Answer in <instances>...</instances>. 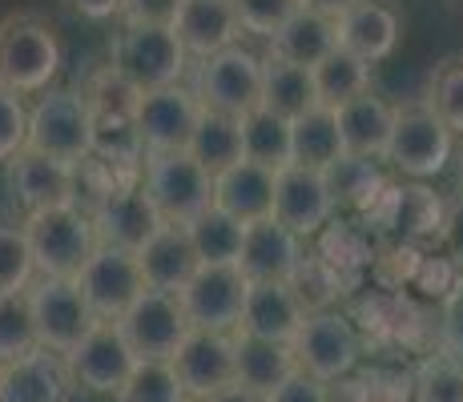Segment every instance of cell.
I'll list each match as a JSON object with an SVG mask.
<instances>
[{
    "instance_id": "1",
    "label": "cell",
    "mask_w": 463,
    "mask_h": 402,
    "mask_svg": "<svg viewBox=\"0 0 463 402\" xmlns=\"http://www.w3.org/2000/svg\"><path fill=\"white\" fill-rule=\"evenodd\" d=\"M137 185L154 205V213L169 226H190L202 210L213 205V177L185 149L146 154Z\"/></svg>"
},
{
    "instance_id": "2",
    "label": "cell",
    "mask_w": 463,
    "mask_h": 402,
    "mask_svg": "<svg viewBox=\"0 0 463 402\" xmlns=\"http://www.w3.org/2000/svg\"><path fill=\"white\" fill-rule=\"evenodd\" d=\"M61 49L57 33L33 13H16L0 21V89L24 97L44 93L49 80L61 73Z\"/></svg>"
},
{
    "instance_id": "3",
    "label": "cell",
    "mask_w": 463,
    "mask_h": 402,
    "mask_svg": "<svg viewBox=\"0 0 463 402\" xmlns=\"http://www.w3.org/2000/svg\"><path fill=\"white\" fill-rule=\"evenodd\" d=\"M24 238H29L33 270L41 278H77V270L85 266V257L97 249V234L89 210L77 201L69 205H49L24 218Z\"/></svg>"
},
{
    "instance_id": "4",
    "label": "cell",
    "mask_w": 463,
    "mask_h": 402,
    "mask_svg": "<svg viewBox=\"0 0 463 402\" xmlns=\"http://www.w3.org/2000/svg\"><path fill=\"white\" fill-rule=\"evenodd\" d=\"M109 65L129 80L137 93H154V89L177 85L190 65L182 41H177L174 24H126L113 37Z\"/></svg>"
},
{
    "instance_id": "5",
    "label": "cell",
    "mask_w": 463,
    "mask_h": 402,
    "mask_svg": "<svg viewBox=\"0 0 463 402\" xmlns=\"http://www.w3.org/2000/svg\"><path fill=\"white\" fill-rule=\"evenodd\" d=\"M451 157H456V133L435 117L423 101L395 105L387 149H383V161L391 169L423 182V177H439Z\"/></svg>"
},
{
    "instance_id": "6",
    "label": "cell",
    "mask_w": 463,
    "mask_h": 402,
    "mask_svg": "<svg viewBox=\"0 0 463 402\" xmlns=\"http://www.w3.org/2000/svg\"><path fill=\"white\" fill-rule=\"evenodd\" d=\"M89 145H93V113H89L81 89H44L29 109L24 149H37L77 169L89 157Z\"/></svg>"
},
{
    "instance_id": "7",
    "label": "cell",
    "mask_w": 463,
    "mask_h": 402,
    "mask_svg": "<svg viewBox=\"0 0 463 402\" xmlns=\"http://www.w3.org/2000/svg\"><path fill=\"white\" fill-rule=\"evenodd\" d=\"M190 93L198 97L202 109L242 117V113L258 109V97H262V57L250 52L246 44H230L222 52H210L194 69Z\"/></svg>"
},
{
    "instance_id": "8",
    "label": "cell",
    "mask_w": 463,
    "mask_h": 402,
    "mask_svg": "<svg viewBox=\"0 0 463 402\" xmlns=\"http://www.w3.org/2000/svg\"><path fill=\"white\" fill-rule=\"evenodd\" d=\"M290 354H295L298 370H307L310 379L338 382L354 370L363 342H359L354 322L346 314H338L335 306H326V310H307L298 334L290 338Z\"/></svg>"
},
{
    "instance_id": "9",
    "label": "cell",
    "mask_w": 463,
    "mask_h": 402,
    "mask_svg": "<svg viewBox=\"0 0 463 402\" xmlns=\"http://www.w3.org/2000/svg\"><path fill=\"white\" fill-rule=\"evenodd\" d=\"M65 362H69V374H73L77 390L113 398L126 387L129 370L137 366V354H133L129 342L121 338L118 322H93L81 342L65 354Z\"/></svg>"
},
{
    "instance_id": "10",
    "label": "cell",
    "mask_w": 463,
    "mask_h": 402,
    "mask_svg": "<svg viewBox=\"0 0 463 402\" xmlns=\"http://www.w3.org/2000/svg\"><path fill=\"white\" fill-rule=\"evenodd\" d=\"M118 330L137 359L169 362L174 351L182 346V338L190 334V322H185V310H182V302H177V294L141 290L126 306V314L118 318Z\"/></svg>"
},
{
    "instance_id": "11",
    "label": "cell",
    "mask_w": 463,
    "mask_h": 402,
    "mask_svg": "<svg viewBox=\"0 0 463 402\" xmlns=\"http://www.w3.org/2000/svg\"><path fill=\"white\" fill-rule=\"evenodd\" d=\"M73 282L97 322H118L126 314L129 302L146 290L137 257H133L129 249H113V246H97L93 254L85 257V266L77 270Z\"/></svg>"
},
{
    "instance_id": "12",
    "label": "cell",
    "mask_w": 463,
    "mask_h": 402,
    "mask_svg": "<svg viewBox=\"0 0 463 402\" xmlns=\"http://www.w3.org/2000/svg\"><path fill=\"white\" fill-rule=\"evenodd\" d=\"M246 274L238 266H198L194 278L177 290L185 322L194 330H226L234 334L246 302Z\"/></svg>"
},
{
    "instance_id": "13",
    "label": "cell",
    "mask_w": 463,
    "mask_h": 402,
    "mask_svg": "<svg viewBox=\"0 0 463 402\" xmlns=\"http://www.w3.org/2000/svg\"><path fill=\"white\" fill-rule=\"evenodd\" d=\"M29 310L37 326V342L57 354H69L93 326V310L85 306L73 278H37L29 282Z\"/></svg>"
},
{
    "instance_id": "14",
    "label": "cell",
    "mask_w": 463,
    "mask_h": 402,
    "mask_svg": "<svg viewBox=\"0 0 463 402\" xmlns=\"http://www.w3.org/2000/svg\"><path fill=\"white\" fill-rule=\"evenodd\" d=\"M270 218L282 221L290 234H298L302 241L323 234L335 218V201L326 193V182L318 169L307 165H282L274 169V205H270Z\"/></svg>"
},
{
    "instance_id": "15",
    "label": "cell",
    "mask_w": 463,
    "mask_h": 402,
    "mask_svg": "<svg viewBox=\"0 0 463 402\" xmlns=\"http://www.w3.org/2000/svg\"><path fill=\"white\" fill-rule=\"evenodd\" d=\"M174 366L177 382H182L185 398L198 402L213 395V390L230 387L234 382V334L226 330H194L182 338V346L174 351Z\"/></svg>"
},
{
    "instance_id": "16",
    "label": "cell",
    "mask_w": 463,
    "mask_h": 402,
    "mask_svg": "<svg viewBox=\"0 0 463 402\" xmlns=\"http://www.w3.org/2000/svg\"><path fill=\"white\" fill-rule=\"evenodd\" d=\"M198 97L177 80V85L154 89V93H141L137 113H133V125L141 133V145L146 154H162V149H185L194 125H198Z\"/></svg>"
},
{
    "instance_id": "17",
    "label": "cell",
    "mask_w": 463,
    "mask_h": 402,
    "mask_svg": "<svg viewBox=\"0 0 463 402\" xmlns=\"http://www.w3.org/2000/svg\"><path fill=\"white\" fill-rule=\"evenodd\" d=\"M89 221H93L97 246L129 249V254H137V249L146 246V238L162 226V218L154 213V205H149V198L141 193L137 182L93 198V205H89Z\"/></svg>"
},
{
    "instance_id": "18",
    "label": "cell",
    "mask_w": 463,
    "mask_h": 402,
    "mask_svg": "<svg viewBox=\"0 0 463 402\" xmlns=\"http://www.w3.org/2000/svg\"><path fill=\"white\" fill-rule=\"evenodd\" d=\"M73 395L77 387L65 354L49 346L0 362V402H73Z\"/></svg>"
},
{
    "instance_id": "19",
    "label": "cell",
    "mask_w": 463,
    "mask_h": 402,
    "mask_svg": "<svg viewBox=\"0 0 463 402\" xmlns=\"http://www.w3.org/2000/svg\"><path fill=\"white\" fill-rule=\"evenodd\" d=\"M5 165H8V193L24 213L77 201V169L65 165V161H52L37 154V149H21Z\"/></svg>"
},
{
    "instance_id": "20",
    "label": "cell",
    "mask_w": 463,
    "mask_h": 402,
    "mask_svg": "<svg viewBox=\"0 0 463 402\" xmlns=\"http://www.w3.org/2000/svg\"><path fill=\"white\" fill-rule=\"evenodd\" d=\"M302 254H307V241L298 234H290L282 221L262 218L246 226L238 270L246 274V282H290Z\"/></svg>"
},
{
    "instance_id": "21",
    "label": "cell",
    "mask_w": 463,
    "mask_h": 402,
    "mask_svg": "<svg viewBox=\"0 0 463 402\" xmlns=\"http://www.w3.org/2000/svg\"><path fill=\"white\" fill-rule=\"evenodd\" d=\"M302 318H307V306H302L298 294L287 282H250L246 285L242 318H238V334L290 346Z\"/></svg>"
},
{
    "instance_id": "22",
    "label": "cell",
    "mask_w": 463,
    "mask_h": 402,
    "mask_svg": "<svg viewBox=\"0 0 463 402\" xmlns=\"http://www.w3.org/2000/svg\"><path fill=\"white\" fill-rule=\"evenodd\" d=\"M133 257H137V270H141L146 290H165V294H177L194 278V270L202 266L198 254H194V246H190L185 226H169V221H162Z\"/></svg>"
},
{
    "instance_id": "23",
    "label": "cell",
    "mask_w": 463,
    "mask_h": 402,
    "mask_svg": "<svg viewBox=\"0 0 463 402\" xmlns=\"http://www.w3.org/2000/svg\"><path fill=\"white\" fill-rule=\"evenodd\" d=\"M367 213L379 229H391V234L403 238H439L443 226V201L427 185H407V182L387 185Z\"/></svg>"
},
{
    "instance_id": "24",
    "label": "cell",
    "mask_w": 463,
    "mask_h": 402,
    "mask_svg": "<svg viewBox=\"0 0 463 402\" xmlns=\"http://www.w3.org/2000/svg\"><path fill=\"white\" fill-rule=\"evenodd\" d=\"M335 37L343 49L363 57L367 65L387 61L399 44V16L383 0H354L346 13L335 16Z\"/></svg>"
},
{
    "instance_id": "25",
    "label": "cell",
    "mask_w": 463,
    "mask_h": 402,
    "mask_svg": "<svg viewBox=\"0 0 463 402\" xmlns=\"http://www.w3.org/2000/svg\"><path fill=\"white\" fill-rule=\"evenodd\" d=\"M213 205L242 226L270 218L274 205V169L258 165V161H234L222 173H213Z\"/></svg>"
},
{
    "instance_id": "26",
    "label": "cell",
    "mask_w": 463,
    "mask_h": 402,
    "mask_svg": "<svg viewBox=\"0 0 463 402\" xmlns=\"http://www.w3.org/2000/svg\"><path fill=\"white\" fill-rule=\"evenodd\" d=\"M174 33L182 41L185 57H194V61L230 49V44H238V37H242L230 0H182V8L174 16Z\"/></svg>"
},
{
    "instance_id": "27",
    "label": "cell",
    "mask_w": 463,
    "mask_h": 402,
    "mask_svg": "<svg viewBox=\"0 0 463 402\" xmlns=\"http://www.w3.org/2000/svg\"><path fill=\"white\" fill-rule=\"evenodd\" d=\"M338 117V137H343V154H359V157H383L387 149V133L391 117H395V105H387L383 97L367 93L351 97L335 109Z\"/></svg>"
},
{
    "instance_id": "28",
    "label": "cell",
    "mask_w": 463,
    "mask_h": 402,
    "mask_svg": "<svg viewBox=\"0 0 463 402\" xmlns=\"http://www.w3.org/2000/svg\"><path fill=\"white\" fill-rule=\"evenodd\" d=\"M326 182L335 210H363L379 201V193L387 190V173L379 169V157H359V154H338L331 165L318 169Z\"/></svg>"
},
{
    "instance_id": "29",
    "label": "cell",
    "mask_w": 463,
    "mask_h": 402,
    "mask_svg": "<svg viewBox=\"0 0 463 402\" xmlns=\"http://www.w3.org/2000/svg\"><path fill=\"white\" fill-rule=\"evenodd\" d=\"M295 370V354L282 342H266L234 330V382L254 395H270L287 374Z\"/></svg>"
},
{
    "instance_id": "30",
    "label": "cell",
    "mask_w": 463,
    "mask_h": 402,
    "mask_svg": "<svg viewBox=\"0 0 463 402\" xmlns=\"http://www.w3.org/2000/svg\"><path fill=\"white\" fill-rule=\"evenodd\" d=\"M266 44H270L266 52H274V57L310 69V65H318V61L335 49L338 37H335V21H331V16L310 13V8H298V13L290 16V21L282 24V29L274 33Z\"/></svg>"
},
{
    "instance_id": "31",
    "label": "cell",
    "mask_w": 463,
    "mask_h": 402,
    "mask_svg": "<svg viewBox=\"0 0 463 402\" xmlns=\"http://www.w3.org/2000/svg\"><path fill=\"white\" fill-rule=\"evenodd\" d=\"M310 85H315V105L338 109L343 101L371 89V65L363 57H354L351 49L335 44L318 65H310Z\"/></svg>"
},
{
    "instance_id": "32",
    "label": "cell",
    "mask_w": 463,
    "mask_h": 402,
    "mask_svg": "<svg viewBox=\"0 0 463 402\" xmlns=\"http://www.w3.org/2000/svg\"><path fill=\"white\" fill-rule=\"evenodd\" d=\"M258 105L279 113V117H287V121H295L298 113H307L310 105H315L310 69L290 65V61L266 52L262 57V97H258Z\"/></svg>"
},
{
    "instance_id": "33",
    "label": "cell",
    "mask_w": 463,
    "mask_h": 402,
    "mask_svg": "<svg viewBox=\"0 0 463 402\" xmlns=\"http://www.w3.org/2000/svg\"><path fill=\"white\" fill-rule=\"evenodd\" d=\"M343 154V137H338V117L326 105H310L290 121V161L307 169H323Z\"/></svg>"
},
{
    "instance_id": "34",
    "label": "cell",
    "mask_w": 463,
    "mask_h": 402,
    "mask_svg": "<svg viewBox=\"0 0 463 402\" xmlns=\"http://www.w3.org/2000/svg\"><path fill=\"white\" fill-rule=\"evenodd\" d=\"M185 154L198 161L202 169L213 177L226 165L242 161V133H238V117H226V113H198V125H194L190 141H185Z\"/></svg>"
},
{
    "instance_id": "35",
    "label": "cell",
    "mask_w": 463,
    "mask_h": 402,
    "mask_svg": "<svg viewBox=\"0 0 463 402\" xmlns=\"http://www.w3.org/2000/svg\"><path fill=\"white\" fill-rule=\"evenodd\" d=\"M185 234H190V246L202 266H238L246 226L238 218H230V213H222L218 205L202 210L198 218L185 226Z\"/></svg>"
},
{
    "instance_id": "36",
    "label": "cell",
    "mask_w": 463,
    "mask_h": 402,
    "mask_svg": "<svg viewBox=\"0 0 463 402\" xmlns=\"http://www.w3.org/2000/svg\"><path fill=\"white\" fill-rule=\"evenodd\" d=\"M238 133H242V157L258 161L266 169L290 165V121L270 109H250L238 117Z\"/></svg>"
},
{
    "instance_id": "37",
    "label": "cell",
    "mask_w": 463,
    "mask_h": 402,
    "mask_svg": "<svg viewBox=\"0 0 463 402\" xmlns=\"http://www.w3.org/2000/svg\"><path fill=\"white\" fill-rule=\"evenodd\" d=\"M81 97H85L89 113H93V121H133L137 101H141V93L113 65L97 69V73L85 80Z\"/></svg>"
},
{
    "instance_id": "38",
    "label": "cell",
    "mask_w": 463,
    "mask_h": 402,
    "mask_svg": "<svg viewBox=\"0 0 463 402\" xmlns=\"http://www.w3.org/2000/svg\"><path fill=\"white\" fill-rule=\"evenodd\" d=\"M113 402H190L177 382L174 366L157 362V359H137V366L129 370L126 387L113 395Z\"/></svg>"
},
{
    "instance_id": "39",
    "label": "cell",
    "mask_w": 463,
    "mask_h": 402,
    "mask_svg": "<svg viewBox=\"0 0 463 402\" xmlns=\"http://www.w3.org/2000/svg\"><path fill=\"white\" fill-rule=\"evenodd\" d=\"M37 326H33L29 290L0 294V362L21 359V354L37 351Z\"/></svg>"
},
{
    "instance_id": "40",
    "label": "cell",
    "mask_w": 463,
    "mask_h": 402,
    "mask_svg": "<svg viewBox=\"0 0 463 402\" xmlns=\"http://www.w3.org/2000/svg\"><path fill=\"white\" fill-rule=\"evenodd\" d=\"M287 285L298 294V302L307 310H326L338 294H343V274H338V266H331L323 254H302L298 270L290 274Z\"/></svg>"
},
{
    "instance_id": "41",
    "label": "cell",
    "mask_w": 463,
    "mask_h": 402,
    "mask_svg": "<svg viewBox=\"0 0 463 402\" xmlns=\"http://www.w3.org/2000/svg\"><path fill=\"white\" fill-rule=\"evenodd\" d=\"M423 105L448 125L456 137H463V57H451L435 69Z\"/></svg>"
},
{
    "instance_id": "42",
    "label": "cell",
    "mask_w": 463,
    "mask_h": 402,
    "mask_svg": "<svg viewBox=\"0 0 463 402\" xmlns=\"http://www.w3.org/2000/svg\"><path fill=\"white\" fill-rule=\"evenodd\" d=\"M415 402H463V362L448 354H427L411 382Z\"/></svg>"
},
{
    "instance_id": "43",
    "label": "cell",
    "mask_w": 463,
    "mask_h": 402,
    "mask_svg": "<svg viewBox=\"0 0 463 402\" xmlns=\"http://www.w3.org/2000/svg\"><path fill=\"white\" fill-rule=\"evenodd\" d=\"M33 278H37V270H33V254H29L24 229L0 221V294L29 290Z\"/></svg>"
},
{
    "instance_id": "44",
    "label": "cell",
    "mask_w": 463,
    "mask_h": 402,
    "mask_svg": "<svg viewBox=\"0 0 463 402\" xmlns=\"http://www.w3.org/2000/svg\"><path fill=\"white\" fill-rule=\"evenodd\" d=\"M230 8L238 16V29L250 33V37L270 41L302 5L298 0H230Z\"/></svg>"
},
{
    "instance_id": "45",
    "label": "cell",
    "mask_w": 463,
    "mask_h": 402,
    "mask_svg": "<svg viewBox=\"0 0 463 402\" xmlns=\"http://www.w3.org/2000/svg\"><path fill=\"white\" fill-rule=\"evenodd\" d=\"M24 137H29V109H24V101L16 93L0 89V161L21 154Z\"/></svg>"
},
{
    "instance_id": "46",
    "label": "cell",
    "mask_w": 463,
    "mask_h": 402,
    "mask_svg": "<svg viewBox=\"0 0 463 402\" xmlns=\"http://www.w3.org/2000/svg\"><path fill=\"white\" fill-rule=\"evenodd\" d=\"M439 354L463 362V285L443 298V310H439Z\"/></svg>"
},
{
    "instance_id": "47",
    "label": "cell",
    "mask_w": 463,
    "mask_h": 402,
    "mask_svg": "<svg viewBox=\"0 0 463 402\" xmlns=\"http://www.w3.org/2000/svg\"><path fill=\"white\" fill-rule=\"evenodd\" d=\"M262 402H326V382L310 379L307 370H290L270 395H262Z\"/></svg>"
},
{
    "instance_id": "48",
    "label": "cell",
    "mask_w": 463,
    "mask_h": 402,
    "mask_svg": "<svg viewBox=\"0 0 463 402\" xmlns=\"http://www.w3.org/2000/svg\"><path fill=\"white\" fill-rule=\"evenodd\" d=\"M182 0H121L118 16L126 24H174Z\"/></svg>"
},
{
    "instance_id": "49",
    "label": "cell",
    "mask_w": 463,
    "mask_h": 402,
    "mask_svg": "<svg viewBox=\"0 0 463 402\" xmlns=\"http://www.w3.org/2000/svg\"><path fill=\"white\" fill-rule=\"evenodd\" d=\"M439 238L448 241V249H451V257H456V266H463V190H459L451 201H443Z\"/></svg>"
},
{
    "instance_id": "50",
    "label": "cell",
    "mask_w": 463,
    "mask_h": 402,
    "mask_svg": "<svg viewBox=\"0 0 463 402\" xmlns=\"http://www.w3.org/2000/svg\"><path fill=\"white\" fill-rule=\"evenodd\" d=\"M65 8L85 21H109V16H118L121 0H65Z\"/></svg>"
},
{
    "instance_id": "51",
    "label": "cell",
    "mask_w": 463,
    "mask_h": 402,
    "mask_svg": "<svg viewBox=\"0 0 463 402\" xmlns=\"http://www.w3.org/2000/svg\"><path fill=\"white\" fill-rule=\"evenodd\" d=\"M198 402H262V395H254V390H246V387H238V382H230V387L213 390V395L198 398Z\"/></svg>"
},
{
    "instance_id": "52",
    "label": "cell",
    "mask_w": 463,
    "mask_h": 402,
    "mask_svg": "<svg viewBox=\"0 0 463 402\" xmlns=\"http://www.w3.org/2000/svg\"><path fill=\"white\" fill-rule=\"evenodd\" d=\"M298 5H302V8H310V13L331 16V21H335L338 13H346V8L354 5V0H298Z\"/></svg>"
},
{
    "instance_id": "53",
    "label": "cell",
    "mask_w": 463,
    "mask_h": 402,
    "mask_svg": "<svg viewBox=\"0 0 463 402\" xmlns=\"http://www.w3.org/2000/svg\"><path fill=\"white\" fill-rule=\"evenodd\" d=\"M456 165H459V190H463V145H459V154H456Z\"/></svg>"
}]
</instances>
